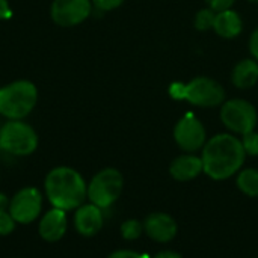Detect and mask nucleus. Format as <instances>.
I'll return each mask as SVG.
<instances>
[{
	"label": "nucleus",
	"mask_w": 258,
	"mask_h": 258,
	"mask_svg": "<svg viewBox=\"0 0 258 258\" xmlns=\"http://www.w3.org/2000/svg\"><path fill=\"white\" fill-rule=\"evenodd\" d=\"M215 18H216V12H215L212 8L201 9V11L195 15V27H197L198 30H209V29L213 27Z\"/></svg>",
	"instance_id": "6ab92c4d"
},
{
	"label": "nucleus",
	"mask_w": 258,
	"mask_h": 258,
	"mask_svg": "<svg viewBox=\"0 0 258 258\" xmlns=\"http://www.w3.org/2000/svg\"><path fill=\"white\" fill-rule=\"evenodd\" d=\"M249 2H255V3H258V0H249Z\"/></svg>",
	"instance_id": "c85d7f7f"
},
{
	"label": "nucleus",
	"mask_w": 258,
	"mask_h": 258,
	"mask_svg": "<svg viewBox=\"0 0 258 258\" xmlns=\"http://www.w3.org/2000/svg\"><path fill=\"white\" fill-rule=\"evenodd\" d=\"M242 145H243V150L246 154L249 156H258V133H255L254 130L243 135L242 138Z\"/></svg>",
	"instance_id": "aec40b11"
},
{
	"label": "nucleus",
	"mask_w": 258,
	"mask_h": 258,
	"mask_svg": "<svg viewBox=\"0 0 258 258\" xmlns=\"http://www.w3.org/2000/svg\"><path fill=\"white\" fill-rule=\"evenodd\" d=\"M9 201H11V200H9L5 194H2V192H0V212H2V210H8V209H9Z\"/></svg>",
	"instance_id": "cd10ccee"
},
{
	"label": "nucleus",
	"mask_w": 258,
	"mask_h": 258,
	"mask_svg": "<svg viewBox=\"0 0 258 258\" xmlns=\"http://www.w3.org/2000/svg\"><path fill=\"white\" fill-rule=\"evenodd\" d=\"M107 258H148L144 254H139V252H135V251H128V249H119V251H115L112 252Z\"/></svg>",
	"instance_id": "b1692460"
},
{
	"label": "nucleus",
	"mask_w": 258,
	"mask_h": 258,
	"mask_svg": "<svg viewBox=\"0 0 258 258\" xmlns=\"http://www.w3.org/2000/svg\"><path fill=\"white\" fill-rule=\"evenodd\" d=\"M221 119L228 130L243 136L255 128L257 110L245 100H230L222 104Z\"/></svg>",
	"instance_id": "0eeeda50"
},
{
	"label": "nucleus",
	"mask_w": 258,
	"mask_h": 258,
	"mask_svg": "<svg viewBox=\"0 0 258 258\" xmlns=\"http://www.w3.org/2000/svg\"><path fill=\"white\" fill-rule=\"evenodd\" d=\"M104 224L103 210L95 204H82L74 213V228L83 237H94Z\"/></svg>",
	"instance_id": "f8f14e48"
},
{
	"label": "nucleus",
	"mask_w": 258,
	"mask_h": 258,
	"mask_svg": "<svg viewBox=\"0 0 258 258\" xmlns=\"http://www.w3.org/2000/svg\"><path fill=\"white\" fill-rule=\"evenodd\" d=\"M249 48H251V53L252 56L258 60V29L254 30V33L251 35V39H249Z\"/></svg>",
	"instance_id": "a878e982"
},
{
	"label": "nucleus",
	"mask_w": 258,
	"mask_h": 258,
	"mask_svg": "<svg viewBox=\"0 0 258 258\" xmlns=\"http://www.w3.org/2000/svg\"><path fill=\"white\" fill-rule=\"evenodd\" d=\"M91 2H92V6L97 11L107 12V11H113V9L119 8L124 0H91Z\"/></svg>",
	"instance_id": "4be33fe9"
},
{
	"label": "nucleus",
	"mask_w": 258,
	"mask_h": 258,
	"mask_svg": "<svg viewBox=\"0 0 258 258\" xmlns=\"http://www.w3.org/2000/svg\"><path fill=\"white\" fill-rule=\"evenodd\" d=\"M124 187L122 174L115 168H104L97 172L88 184V200L101 210L116 203Z\"/></svg>",
	"instance_id": "423d86ee"
},
{
	"label": "nucleus",
	"mask_w": 258,
	"mask_h": 258,
	"mask_svg": "<svg viewBox=\"0 0 258 258\" xmlns=\"http://www.w3.org/2000/svg\"><path fill=\"white\" fill-rule=\"evenodd\" d=\"M44 192L53 207L70 212L79 209L88 198V184L79 171L56 166L45 175Z\"/></svg>",
	"instance_id": "f03ea898"
},
{
	"label": "nucleus",
	"mask_w": 258,
	"mask_h": 258,
	"mask_svg": "<svg viewBox=\"0 0 258 258\" xmlns=\"http://www.w3.org/2000/svg\"><path fill=\"white\" fill-rule=\"evenodd\" d=\"M204 172L203 159L194 154H183L172 160L169 166V174L177 181H190Z\"/></svg>",
	"instance_id": "4468645a"
},
{
	"label": "nucleus",
	"mask_w": 258,
	"mask_h": 258,
	"mask_svg": "<svg viewBox=\"0 0 258 258\" xmlns=\"http://www.w3.org/2000/svg\"><path fill=\"white\" fill-rule=\"evenodd\" d=\"M92 9L91 0H53L50 5V17L60 27H74L88 20Z\"/></svg>",
	"instance_id": "1a4fd4ad"
},
{
	"label": "nucleus",
	"mask_w": 258,
	"mask_h": 258,
	"mask_svg": "<svg viewBox=\"0 0 258 258\" xmlns=\"http://www.w3.org/2000/svg\"><path fill=\"white\" fill-rule=\"evenodd\" d=\"M38 103V88L33 82L18 79L0 86V116L24 119Z\"/></svg>",
	"instance_id": "7ed1b4c3"
},
{
	"label": "nucleus",
	"mask_w": 258,
	"mask_h": 258,
	"mask_svg": "<svg viewBox=\"0 0 258 258\" xmlns=\"http://www.w3.org/2000/svg\"><path fill=\"white\" fill-rule=\"evenodd\" d=\"M213 29L222 38H227V39L236 38L242 32V18L233 9H225V11L216 12Z\"/></svg>",
	"instance_id": "2eb2a0df"
},
{
	"label": "nucleus",
	"mask_w": 258,
	"mask_h": 258,
	"mask_svg": "<svg viewBox=\"0 0 258 258\" xmlns=\"http://www.w3.org/2000/svg\"><path fill=\"white\" fill-rule=\"evenodd\" d=\"M153 258H183L178 252L175 251H162L159 254H156Z\"/></svg>",
	"instance_id": "bb28decb"
},
{
	"label": "nucleus",
	"mask_w": 258,
	"mask_h": 258,
	"mask_svg": "<svg viewBox=\"0 0 258 258\" xmlns=\"http://www.w3.org/2000/svg\"><path fill=\"white\" fill-rule=\"evenodd\" d=\"M169 94L175 100H186L200 107L219 106L225 98L224 88L216 80L209 77H197L187 85L172 83L169 86Z\"/></svg>",
	"instance_id": "39448f33"
},
{
	"label": "nucleus",
	"mask_w": 258,
	"mask_h": 258,
	"mask_svg": "<svg viewBox=\"0 0 258 258\" xmlns=\"http://www.w3.org/2000/svg\"><path fill=\"white\" fill-rule=\"evenodd\" d=\"M246 153L240 139L233 135L221 133L206 142L203 150L204 172L213 180H227L233 177L243 165Z\"/></svg>",
	"instance_id": "f257e3e1"
},
{
	"label": "nucleus",
	"mask_w": 258,
	"mask_h": 258,
	"mask_svg": "<svg viewBox=\"0 0 258 258\" xmlns=\"http://www.w3.org/2000/svg\"><path fill=\"white\" fill-rule=\"evenodd\" d=\"M144 233V224L136 219H128L121 224V236L125 240H136Z\"/></svg>",
	"instance_id": "a211bd4d"
},
{
	"label": "nucleus",
	"mask_w": 258,
	"mask_h": 258,
	"mask_svg": "<svg viewBox=\"0 0 258 258\" xmlns=\"http://www.w3.org/2000/svg\"><path fill=\"white\" fill-rule=\"evenodd\" d=\"M144 231L151 240L159 243H168L177 236V222L168 213L154 212L145 218Z\"/></svg>",
	"instance_id": "9b49d317"
},
{
	"label": "nucleus",
	"mask_w": 258,
	"mask_h": 258,
	"mask_svg": "<svg viewBox=\"0 0 258 258\" xmlns=\"http://www.w3.org/2000/svg\"><path fill=\"white\" fill-rule=\"evenodd\" d=\"M258 80V62L252 59L240 60L233 70V83L240 89L252 88Z\"/></svg>",
	"instance_id": "dca6fc26"
},
{
	"label": "nucleus",
	"mask_w": 258,
	"mask_h": 258,
	"mask_svg": "<svg viewBox=\"0 0 258 258\" xmlns=\"http://www.w3.org/2000/svg\"><path fill=\"white\" fill-rule=\"evenodd\" d=\"M12 17V8L9 0H0V21L9 20Z\"/></svg>",
	"instance_id": "393cba45"
},
{
	"label": "nucleus",
	"mask_w": 258,
	"mask_h": 258,
	"mask_svg": "<svg viewBox=\"0 0 258 258\" xmlns=\"http://www.w3.org/2000/svg\"><path fill=\"white\" fill-rule=\"evenodd\" d=\"M42 203H44V198H42L41 190L33 186H27V187L20 189L11 198L8 212L11 213V216L14 218L17 224L29 225L35 219H38V216L41 215Z\"/></svg>",
	"instance_id": "6e6552de"
},
{
	"label": "nucleus",
	"mask_w": 258,
	"mask_h": 258,
	"mask_svg": "<svg viewBox=\"0 0 258 258\" xmlns=\"http://www.w3.org/2000/svg\"><path fill=\"white\" fill-rule=\"evenodd\" d=\"M237 187L248 197H258V169H243L237 175Z\"/></svg>",
	"instance_id": "f3484780"
},
{
	"label": "nucleus",
	"mask_w": 258,
	"mask_h": 258,
	"mask_svg": "<svg viewBox=\"0 0 258 258\" xmlns=\"http://www.w3.org/2000/svg\"><path fill=\"white\" fill-rule=\"evenodd\" d=\"M174 139L184 151H197L206 145V128L192 113L184 115L174 128Z\"/></svg>",
	"instance_id": "9d476101"
},
{
	"label": "nucleus",
	"mask_w": 258,
	"mask_h": 258,
	"mask_svg": "<svg viewBox=\"0 0 258 258\" xmlns=\"http://www.w3.org/2000/svg\"><path fill=\"white\" fill-rule=\"evenodd\" d=\"M17 222L14 221V218L11 216V213L8 210H2L0 212V236H8L15 230Z\"/></svg>",
	"instance_id": "412c9836"
},
{
	"label": "nucleus",
	"mask_w": 258,
	"mask_h": 258,
	"mask_svg": "<svg viewBox=\"0 0 258 258\" xmlns=\"http://www.w3.org/2000/svg\"><path fill=\"white\" fill-rule=\"evenodd\" d=\"M38 133L24 119H6L0 125V151L14 157H26L36 151Z\"/></svg>",
	"instance_id": "20e7f679"
},
{
	"label": "nucleus",
	"mask_w": 258,
	"mask_h": 258,
	"mask_svg": "<svg viewBox=\"0 0 258 258\" xmlns=\"http://www.w3.org/2000/svg\"><path fill=\"white\" fill-rule=\"evenodd\" d=\"M68 230V216L65 210L56 209L53 207L51 210H48L42 219L39 221L38 225V233L41 236L42 240L54 243L59 242Z\"/></svg>",
	"instance_id": "ddd939ff"
},
{
	"label": "nucleus",
	"mask_w": 258,
	"mask_h": 258,
	"mask_svg": "<svg viewBox=\"0 0 258 258\" xmlns=\"http://www.w3.org/2000/svg\"><path fill=\"white\" fill-rule=\"evenodd\" d=\"M207 5L215 11V12H221L225 9H231L234 0H206Z\"/></svg>",
	"instance_id": "5701e85b"
}]
</instances>
